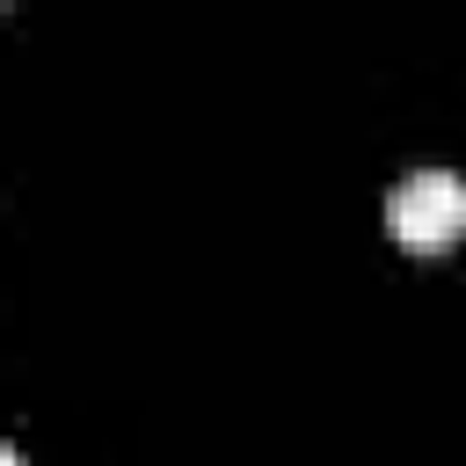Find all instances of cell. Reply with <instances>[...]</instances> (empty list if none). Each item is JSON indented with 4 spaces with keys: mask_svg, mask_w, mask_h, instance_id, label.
I'll return each mask as SVG.
<instances>
[{
    "mask_svg": "<svg viewBox=\"0 0 466 466\" xmlns=\"http://www.w3.org/2000/svg\"><path fill=\"white\" fill-rule=\"evenodd\" d=\"M386 226H393L400 248H444V240H459L466 233V175H451V167L400 175L393 197H386Z\"/></svg>",
    "mask_w": 466,
    "mask_h": 466,
    "instance_id": "6da1fadb",
    "label": "cell"
},
{
    "mask_svg": "<svg viewBox=\"0 0 466 466\" xmlns=\"http://www.w3.org/2000/svg\"><path fill=\"white\" fill-rule=\"evenodd\" d=\"M0 466H22V451H15V444H7V451H0Z\"/></svg>",
    "mask_w": 466,
    "mask_h": 466,
    "instance_id": "7a4b0ae2",
    "label": "cell"
}]
</instances>
